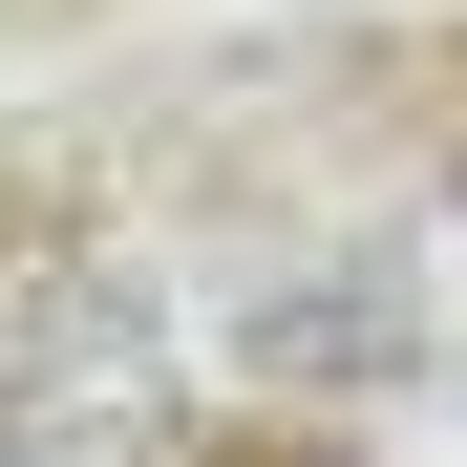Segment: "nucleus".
<instances>
[{"label": "nucleus", "mask_w": 467, "mask_h": 467, "mask_svg": "<svg viewBox=\"0 0 467 467\" xmlns=\"http://www.w3.org/2000/svg\"><path fill=\"white\" fill-rule=\"evenodd\" d=\"M171 446V340L128 276H64L43 340L0 361V467H149Z\"/></svg>", "instance_id": "f257e3e1"}]
</instances>
